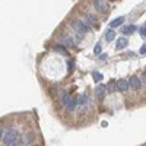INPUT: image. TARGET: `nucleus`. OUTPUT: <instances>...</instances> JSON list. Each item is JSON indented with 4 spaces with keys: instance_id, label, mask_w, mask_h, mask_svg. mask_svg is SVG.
<instances>
[{
    "instance_id": "obj_1",
    "label": "nucleus",
    "mask_w": 146,
    "mask_h": 146,
    "mask_svg": "<svg viewBox=\"0 0 146 146\" xmlns=\"http://www.w3.org/2000/svg\"><path fill=\"white\" fill-rule=\"evenodd\" d=\"M89 27H91L89 23L86 21H82V19H78V21L73 22V29H75L78 34H80V35L89 32V29H91Z\"/></svg>"
},
{
    "instance_id": "obj_2",
    "label": "nucleus",
    "mask_w": 146,
    "mask_h": 146,
    "mask_svg": "<svg viewBox=\"0 0 146 146\" xmlns=\"http://www.w3.org/2000/svg\"><path fill=\"white\" fill-rule=\"evenodd\" d=\"M94 7L96 9V12H100V13H105L108 10V3L105 0H94Z\"/></svg>"
},
{
    "instance_id": "obj_3",
    "label": "nucleus",
    "mask_w": 146,
    "mask_h": 146,
    "mask_svg": "<svg viewBox=\"0 0 146 146\" xmlns=\"http://www.w3.org/2000/svg\"><path fill=\"white\" fill-rule=\"evenodd\" d=\"M3 140H5V143H6V145H12V143H15V142L18 140V133H16L15 130H9V131L6 133V135H5Z\"/></svg>"
},
{
    "instance_id": "obj_4",
    "label": "nucleus",
    "mask_w": 146,
    "mask_h": 146,
    "mask_svg": "<svg viewBox=\"0 0 146 146\" xmlns=\"http://www.w3.org/2000/svg\"><path fill=\"white\" fill-rule=\"evenodd\" d=\"M140 86H142V80L137 76H131L130 80H129V88L137 91V89H140Z\"/></svg>"
},
{
    "instance_id": "obj_5",
    "label": "nucleus",
    "mask_w": 146,
    "mask_h": 146,
    "mask_svg": "<svg viewBox=\"0 0 146 146\" xmlns=\"http://www.w3.org/2000/svg\"><path fill=\"white\" fill-rule=\"evenodd\" d=\"M88 104H89V100H88V95H80V98L78 100V108L80 111H85L88 108Z\"/></svg>"
},
{
    "instance_id": "obj_6",
    "label": "nucleus",
    "mask_w": 146,
    "mask_h": 146,
    "mask_svg": "<svg viewBox=\"0 0 146 146\" xmlns=\"http://www.w3.org/2000/svg\"><path fill=\"white\" fill-rule=\"evenodd\" d=\"M95 94H96V96H98L100 100H102L104 96L107 95V86L105 85H98V86L95 88Z\"/></svg>"
},
{
    "instance_id": "obj_7",
    "label": "nucleus",
    "mask_w": 146,
    "mask_h": 146,
    "mask_svg": "<svg viewBox=\"0 0 146 146\" xmlns=\"http://www.w3.org/2000/svg\"><path fill=\"white\" fill-rule=\"evenodd\" d=\"M76 107H78V101H76L75 98H72V96H70L69 102L66 104V110H67L69 113H73V111L76 110Z\"/></svg>"
},
{
    "instance_id": "obj_8",
    "label": "nucleus",
    "mask_w": 146,
    "mask_h": 146,
    "mask_svg": "<svg viewBox=\"0 0 146 146\" xmlns=\"http://www.w3.org/2000/svg\"><path fill=\"white\" fill-rule=\"evenodd\" d=\"M124 16H120V18H115L114 21H111L110 22V27H111V29H114V28H117V27H121L123 25V22H124Z\"/></svg>"
},
{
    "instance_id": "obj_9",
    "label": "nucleus",
    "mask_w": 146,
    "mask_h": 146,
    "mask_svg": "<svg viewBox=\"0 0 146 146\" xmlns=\"http://www.w3.org/2000/svg\"><path fill=\"white\" fill-rule=\"evenodd\" d=\"M117 89L121 91V92H126V91L129 89V82L124 80V79H120V80L117 82Z\"/></svg>"
},
{
    "instance_id": "obj_10",
    "label": "nucleus",
    "mask_w": 146,
    "mask_h": 146,
    "mask_svg": "<svg viewBox=\"0 0 146 146\" xmlns=\"http://www.w3.org/2000/svg\"><path fill=\"white\" fill-rule=\"evenodd\" d=\"M127 44H129V40L127 38H118L115 47H117V50H123V48L127 47Z\"/></svg>"
},
{
    "instance_id": "obj_11",
    "label": "nucleus",
    "mask_w": 146,
    "mask_h": 146,
    "mask_svg": "<svg viewBox=\"0 0 146 146\" xmlns=\"http://www.w3.org/2000/svg\"><path fill=\"white\" fill-rule=\"evenodd\" d=\"M85 21H86L89 25H96V22H98V19H96V16L95 15H92V13H88L86 16H85Z\"/></svg>"
},
{
    "instance_id": "obj_12",
    "label": "nucleus",
    "mask_w": 146,
    "mask_h": 146,
    "mask_svg": "<svg viewBox=\"0 0 146 146\" xmlns=\"http://www.w3.org/2000/svg\"><path fill=\"white\" fill-rule=\"evenodd\" d=\"M135 31H136V27H135V25H127V27H123V28H121V32H123L124 35L133 34Z\"/></svg>"
},
{
    "instance_id": "obj_13",
    "label": "nucleus",
    "mask_w": 146,
    "mask_h": 146,
    "mask_svg": "<svg viewBox=\"0 0 146 146\" xmlns=\"http://www.w3.org/2000/svg\"><path fill=\"white\" fill-rule=\"evenodd\" d=\"M115 38V32H114V29H108L107 32H105V40L107 41H113Z\"/></svg>"
},
{
    "instance_id": "obj_14",
    "label": "nucleus",
    "mask_w": 146,
    "mask_h": 146,
    "mask_svg": "<svg viewBox=\"0 0 146 146\" xmlns=\"http://www.w3.org/2000/svg\"><path fill=\"white\" fill-rule=\"evenodd\" d=\"M53 50H54L56 53H62V54H67V53H66V48H64V45H54V47H53Z\"/></svg>"
},
{
    "instance_id": "obj_15",
    "label": "nucleus",
    "mask_w": 146,
    "mask_h": 146,
    "mask_svg": "<svg viewBox=\"0 0 146 146\" xmlns=\"http://www.w3.org/2000/svg\"><path fill=\"white\" fill-rule=\"evenodd\" d=\"M92 78H94L95 82H101V80L104 79L102 73H100V72H94V73H92Z\"/></svg>"
},
{
    "instance_id": "obj_16",
    "label": "nucleus",
    "mask_w": 146,
    "mask_h": 146,
    "mask_svg": "<svg viewBox=\"0 0 146 146\" xmlns=\"http://www.w3.org/2000/svg\"><path fill=\"white\" fill-rule=\"evenodd\" d=\"M69 100H70L69 94H67V92H64V94L62 95V104H63V105H66V104L69 102Z\"/></svg>"
},
{
    "instance_id": "obj_17",
    "label": "nucleus",
    "mask_w": 146,
    "mask_h": 146,
    "mask_svg": "<svg viewBox=\"0 0 146 146\" xmlns=\"http://www.w3.org/2000/svg\"><path fill=\"white\" fill-rule=\"evenodd\" d=\"M63 44H64V45H67V47H70V45H73V44H75V41H73V40H70L69 36H64V38H63Z\"/></svg>"
},
{
    "instance_id": "obj_18",
    "label": "nucleus",
    "mask_w": 146,
    "mask_h": 146,
    "mask_svg": "<svg viewBox=\"0 0 146 146\" xmlns=\"http://www.w3.org/2000/svg\"><path fill=\"white\" fill-rule=\"evenodd\" d=\"M115 85H117V83H114V82H110V83H108V86H107V91H110V92H113V91H114V89L117 88Z\"/></svg>"
},
{
    "instance_id": "obj_19",
    "label": "nucleus",
    "mask_w": 146,
    "mask_h": 146,
    "mask_svg": "<svg viewBox=\"0 0 146 146\" xmlns=\"http://www.w3.org/2000/svg\"><path fill=\"white\" fill-rule=\"evenodd\" d=\"M94 53H95L96 56H101V44H96V45H95Z\"/></svg>"
},
{
    "instance_id": "obj_20",
    "label": "nucleus",
    "mask_w": 146,
    "mask_h": 146,
    "mask_svg": "<svg viewBox=\"0 0 146 146\" xmlns=\"http://www.w3.org/2000/svg\"><path fill=\"white\" fill-rule=\"evenodd\" d=\"M80 41H82V35L79 34V35H76V36H75V44H79Z\"/></svg>"
},
{
    "instance_id": "obj_21",
    "label": "nucleus",
    "mask_w": 146,
    "mask_h": 146,
    "mask_svg": "<svg viewBox=\"0 0 146 146\" xmlns=\"http://www.w3.org/2000/svg\"><path fill=\"white\" fill-rule=\"evenodd\" d=\"M67 66H69V72H72V70H73V67H75V64H73L72 60H69V62H67Z\"/></svg>"
},
{
    "instance_id": "obj_22",
    "label": "nucleus",
    "mask_w": 146,
    "mask_h": 146,
    "mask_svg": "<svg viewBox=\"0 0 146 146\" xmlns=\"http://www.w3.org/2000/svg\"><path fill=\"white\" fill-rule=\"evenodd\" d=\"M140 54H146V44H143L142 47H140V51H139Z\"/></svg>"
},
{
    "instance_id": "obj_23",
    "label": "nucleus",
    "mask_w": 146,
    "mask_h": 146,
    "mask_svg": "<svg viewBox=\"0 0 146 146\" xmlns=\"http://www.w3.org/2000/svg\"><path fill=\"white\" fill-rule=\"evenodd\" d=\"M140 35H142V36H146V27L140 28Z\"/></svg>"
},
{
    "instance_id": "obj_24",
    "label": "nucleus",
    "mask_w": 146,
    "mask_h": 146,
    "mask_svg": "<svg viewBox=\"0 0 146 146\" xmlns=\"http://www.w3.org/2000/svg\"><path fill=\"white\" fill-rule=\"evenodd\" d=\"M23 139H25V142H27V143H29V142H31V135H28V136L25 135V137H23Z\"/></svg>"
},
{
    "instance_id": "obj_25",
    "label": "nucleus",
    "mask_w": 146,
    "mask_h": 146,
    "mask_svg": "<svg viewBox=\"0 0 146 146\" xmlns=\"http://www.w3.org/2000/svg\"><path fill=\"white\" fill-rule=\"evenodd\" d=\"M100 58H101V60H107V58H108V54H101Z\"/></svg>"
},
{
    "instance_id": "obj_26",
    "label": "nucleus",
    "mask_w": 146,
    "mask_h": 146,
    "mask_svg": "<svg viewBox=\"0 0 146 146\" xmlns=\"http://www.w3.org/2000/svg\"><path fill=\"white\" fill-rule=\"evenodd\" d=\"M143 85H146V73H143Z\"/></svg>"
},
{
    "instance_id": "obj_27",
    "label": "nucleus",
    "mask_w": 146,
    "mask_h": 146,
    "mask_svg": "<svg viewBox=\"0 0 146 146\" xmlns=\"http://www.w3.org/2000/svg\"><path fill=\"white\" fill-rule=\"evenodd\" d=\"M2 131H3V130H2V129H0V137H2Z\"/></svg>"
},
{
    "instance_id": "obj_28",
    "label": "nucleus",
    "mask_w": 146,
    "mask_h": 146,
    "mask_svg": "<svg viewBox=\"0 0 146 146\" xmlns=\"http://www.w3.org/2000/svg\"><path fill=\"white\" fill-rule=\"evenodd\" d=\"M108 2H113V0H108Z\"/></svg>"
}]
</instances>
